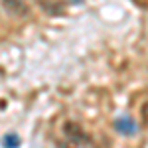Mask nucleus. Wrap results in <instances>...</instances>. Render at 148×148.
<instances>
[{"mask_svg": "<svg viewBox=\"0 0 148 148\" xmlns=\"http://www.w3.org/2000/svg\"><path fill=\"white\" fill-rule=\"evenodd\" d=\"M63 134L67 136V140L71 144H79V142L85 140V132L77 123H65L63 125Z\"/></svg>", "mask_w": 148, "mask_h": 148, "instance_id": "3", "label": "nucleus"}, {"mask_svg": "<svg viewBox=\"0 0 148 148\" xmlns=\"http://www.w3.org/2000/svg\"><path fill=\"white\" fill-rule=\"evenodd\" d=\"M2 10L12 18H28L30 16V6L26 0H0Z\"/></svg>", "mask_w": 148, "mask_h": 148, "instance_id": "1", "label": "nucleus"}, {"mask_svg": "<svg viewBox=\"0 0 148 148\" xmlns=\"http://www.w3.org/2000/svg\"><path fill=\"white\" fill-rule=\"evenodd\" d=\"M113 126H114V130L116 132H121V134H125V136H128V134H134L136 132V123H134V119L132 116H119L116 121L113 123Z\"/></svg>", "mask_w": 148, "mask_h": 148, "instance_id": "2", "label": "nucleus"}, {"mask_svg": "<svg viewBox=\"0 0 148 148\" xmlns=\"http://www.w3.org/2000/svg\"><path fill=\"white\" fill-rule=\"evenodd\" d=\"M38 4L42 6V10H46L47 14H61V8H59V4L56 2H51V0H38Z\"/></svg>", "mask_w": 148, "mask_h": 148, "instance_id": "4", "label": "nucleus"}, {"mask_svg": "<svg viewBox=\"0 0 148 148\" xmlns=\"http://www.w3.org/2000/svg\"><path fill=\"white\" fill-rule=\"evenodd\" d=\"M67 2H71V4H81L83 0H67Z\"/></svg>", "mask_w": 148, "mask_h": 148, "instance_id": "6", "label": "nucleus"}, {"mask_svg": "<svg viewBox=\"0 0 148 148\" xmlns=\"http://www.w3.org/2000/svg\"><path fill=\"white\" fill-rule=\"evenodd\" d=\"M2 146L4 148H20V136L14 134V132L6 134V136L2 138Z\"/></svg>", "mask_w": 148, "mask_h": 148, "instance_id": "5", "label": "nucleus"}]
</instances>
